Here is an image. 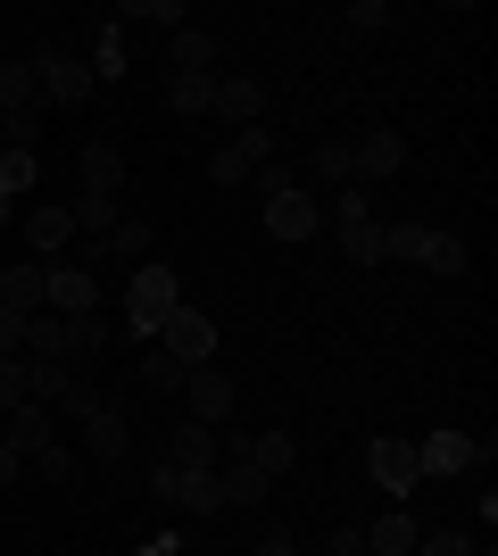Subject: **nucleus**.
I'll use <instances>...</instances> for the list:
<instances>
[{"instance_id":"obj_14","label":"nucleus","mask_w":498,"mask_h":556,"mask_svg":"<svg viewBox=\"0 0 498 556\" xmlns=\"http://www.w3.org/2000/svg\"><path fill=\"white\" fill-rule=\"evenodd\" d=\"M399 166H407V134H391V125L349 141V184H382V175H399Z\"/></svg>"},{"instance_id":"obj_23","label":"nucleus","mask_w":498,"mask_h":556,"mask_svg":"<svg viewBox=\"0 0 498 556\" xmlns=\"http://www.w3.org/2000/svg\"><path fill=\"white\" fill-rule=\"evenodd\" d=\"M0 441L34 457V448H50V441H59V424H50V407H34V399H25V407H9V432H0Z\"/></svg>"},{"instance_id":"obj_24","label":"nucleus","mask_w":498,"mask_h":556,"mask_svg":"<svg viewBox=\"0 0 498 556\" xmlns=\"http://www.w3.org/2000/svg\"><path fill=\"white\" fill-rule=\"evenodd\" d=\"M75 391V366H50V357H25V399L34 407H67Z\"/></svg>"},{"instance_id":"obj_4","label":"nucleus","mask_w":498,"mask_h":556,"mask_svg":"<svg viewBox=\"0 0 498 556\" xmlns=\"http://www.w3.org/2000/svg\"><path fill=\"white\" fill-rule=\"evenodd\" d=\"M258 191H266V232H274L283 250H291V241H316V232H324V208H316L308 191L291 184L283 166H266V175H258Z\"/></svg>"},{"instance_id":"obj_16","label":"nucleus","mask_w":498,"mask_h":556,"mask_svg":"<svg viewBox=\"0 0 498 556\" xmlns=\"http://www.w3.org/2000/svg\"><path fill=\"white\" fill-rule=\"evenodd\" d=\"M92 266H42V316H92Z\"/></svg>"},{"instance_id":"obj_9","label":"nucleus","mask_w":498,"mask_h":556,"mask_svg":"<svg viewBox=\"0 0 498 556\" xmlns=\"http://www.w3.org/2000/svg\"><path fill=\"white\" fill-rule=\"evenodd\" d=\"M366 473H374V490L407 498V490L424 482V465H416V441H407V432H382V441H366Z\"/></svg>"},{"instance_id":"obj_18","label":"nucleus","mask_w":498,"mask_h":556,"mask_svg":"<svg viewBox=\"0 0 498 556\" xmlns=\"http://www.w3.org/2000/svg\"><path fill=\"white\" fill-rule=\"evenodd\" d=\"M233 134H250V125H266V84H250V75H216V100H208Z\"/></svg>"},{"instance_id":"obj_30","label":"nucleus","mask_w":498,"mask_h":556,"mask_svg":"<svg viewBox=\"0 0 498 556\" xmlns=\"http://www.w3.org/2000/svg\"><path fill=\"white\" fill-rule=\"evenodd\" d=\"M84 67H92V84H117V75H125V34H117V25H100V42H92Z\"/></svg>"},{"instance_id":"obj_36","label":"nucleus","mask_w":498,"mask_h":556,"mask_svg":"<svg viewBox=\"0 0 498 556\" xmlns=\"http://www.w3.org/2000/svg\"><path fill=\"white\" fill-rule=\"evenodd\" d=\"M416 556H474V540H465V532H424Z\"/></svg>"},{"instance_id":"obj_37","label":"nucleus","mask_w":498,"mask_h":556,"mask_svg":"<svg viewBox=\"0 0 498 556\" xmlns=\"http://www.w3.org/2000/svg\"><path fill=\"white\" fill-rule=\"evenodd\" d=\"M0 357H25V316H9V307H0Z\"/></svg>"},{"instance_id":"obj_11","label":"nucleus","mask_w":498,"mask_h":556,"mask_svg":"<svg viewBox=\"0 0 498 556\" xmlns=\"http://www.w3.org/2000/svg\"><path fill=\"white\" fill-rule=\"evenodd\" d=\"M150 490H158L166 507H183V515L225 507V498H216V473H183V465H158V457H150Z\"/></svg>"},{"instance_id":"obj_31","label":"nucleus","mask_w":498,"mask_h":556,"mask_svg":"<svg viewBox=\"0 0 498 556\" xmlns=\"http://www.w3.org/2000/svg\"><path fill=\"white\" fill-rule=\"evenodd\" d=\"M142 382H150V391H183V382H191V366H183V357H166V349L150 341V357H142Z\"/></svg>"},{"instance_id":"obj_22","label":"nucleus","mask_w":498,"mask_h":556,"mask_svg":"<svg viewBox=\"0 0 498 556\" xmlns=\"http://www.w3.org/2000/svg\"><path fill=\"white\" fill-rule=\"evenodd\" d=\"M166 75H216V34H208V25H183V34H175Z\"/></svg>"},{"instance_id":"obj_33","label":"nucleus","mask_w":498,"mask_h":556,"mask_svg":"<svg viewBox=\"0 0 498 556\" xmlns=\"http://www.w3.org/2000/svg\"><path fill=\"white\" fill-rule=\"evenodd\" d=\"M25 465H34L42 482H75V457H67V448H59V441H50V448H34V457H25Z\"/></svg>"},{"instance_id":"obj_40","label":"nucleus","mask_w":498,"mask_h":556,"mask_svg":"<svg viewBox=\"0 0 498 556\" xmlns=\"http://www.w3.org/2000/svg\"><path fill=\"white\" fill-rule=\"evenodd\" d=\"M250 556H299V548H291V540H258Z\"/></svg>"},{"instance_id":"obj_13","label":"nucleus","mask_w":498,"mask_h":556,"mask_svg":"<svg viewBox=\"0 0 498 556\" xmlns=\"http://www.w3.org/2000/svg\"><path fill=\"white\" fill-rule=\"evenodd\" d=\"M17 225H25V257H34V266H59V250L75 241V216L59 208V200H42V208H25Z\"/></svg>"},{"instance_id":"obj_7","label":"nucleus","mask_w":498,"mask_h":556,"mask_svg":"<svg viewBox=\"0 0 498 556\" xmlns=\"http://www.w3.org/2000/svg\"><path fill=\"white\" fill-rule=\"evenodd\" d=\"M266 159H274V134H266V125H250V134H233V141H225V150L208 159V184H216V191L258 184V175H266Z\"/></svg>"},{"instance_id":"obj_25","label":"nucleus","mask_w":498,"mask_h":556,"mask_svg":"<svg viewBox=\"0 0 498 556\" xmlns=\"http://www.w3.org/2000/svg\"><path fill=\"white\" fill-rule=\"evenodd\" d=\"M84 191H108V200H125V159L108 150V141H84Z\"/></svg>"},{"instance_id":"obj_20","label":"nucleus","mask_w":498,"mask_h":556,"mask_svg":"<svg viewBox=\"0 0 498 556\" xmlns=\"http://www.w3.org/2000/svg\"><path fill=\"white\" fill-rule=\"evenodd\" d=\"M416 266H424V275H440V282H457V275H465V266H474V250H465L457 232L424 225V241H416Z\"/></svg>"},{"instance_id":"obj_39","label":"nucleus","mask_w":498,"mask_h":556,"mask_svg":"<svg viewBox=\"0 0 498 556\" xmlns=\"http://www.w3.org/2000/svg\"><path fill=\"white\" fill-rule=\"evenodd\" d=\"M17 473H25V448L0 441V490H17Z\"/></svg>"},{"instance_id":"obj_29","label":"nucleus","mask_w":498,"mask_h":556,"mask_svg":"<svg viewBox=\"0 0 498 556\" xmlns=\"http://www.w3.org/2000/svg\"><path fill=\"white\" fill-rule=\"evenodd\" d=\"M117 17H125V25H175V34H183L191 9H183V0H125Z\"/></svg>"},{"instance_id":"obj_17","label":"nucleus","mask_w":498,"mask_h":556,"mask_svg":"<svg viewBox=\"0 0 498 556\" xmlns=\"http://www.w3.org/2000/svg\"><path fill=\"white\" fill-rule=\"evenodd\" d=\"M216 498H225V507H266V498H274V482H266L258 465L233 448V432H225V473H216Z\"/></svg>"},{"instance_id":"obj_21","label":"nucleus","mask_w":498,"mask_h":556,"mask_svg":"<svg viewBox=\"0 0 498 556\" xmlns=\"http://www.w3.org/2000/svg\"><path fill=\"white\" fill-rule=\"evenodd\" d=\"M0 307H9V316H42V266H34V257L0 266Z\"/></svg>"},{"instance_id":"obj_5","label":"nucleus","mask_w":498,"mask_h":556,"mask_svg":"<svg viewBox=\"0 0 498 556\" xmlns=\"http://www.w3.org/2000/svg\"><path fill=\"white\" fill-rule=\"evenodd\" d=\"M34 59V84H42V109H75V100H92L100 84H92V67L75 59V50H59V42H42V50H25Z\"/></svg>"},{"instance_id":"obj_8","label":"nucleus","mask_w":498,"mask_h":556,"mask_svg":"<svg viewBox=\"0 0 498 556\" xmlns=\"http://www.w3.org/2000/svg\"><path fill=\"white\" fill-rule=\"evenodd\" d=\"M482 448H490V441H474V432H449V424H440V432H424V441H416V465H424V482H457V473H474V465H482Z\"/></svg>"},{"instance_id":"obj_35","label":"nucleus","mask_w":498,"mask_h":556,"mask_svg":"<svg viewBox=\"0 0 498 556\" xmlns=\"http://www.w3.org/2000/svg\"><path fill=\"white\" fill-rule=\"evenodd\" d=\"M25 407V357H0V416Z\"/></svg>"},{"instance_id":"obj_19","label":"nucleus","mask_w":498,"mask_h":556,"mask_svg":"<svg viewBox=\"0 0 498 556\" xmlns=\"http://www.w3.org/2000/svg\"><path fill=\"white\" fill-rule=\"evenodd\" d=\"M183 399H191V424H216V432H225V416H233V382H225L216 366H191Z\"/></svg>"},{"instance_id":"obj_27","label":"nucleus","mask_w":498,"mask_h":556,"mask_svg":"<svg viewBox=\"0 0 498 556\" xmlns=\"http://www.w3.org/2000/svg\"><path fill=\"white\" fill-rule=\"evenodd\" d=\"M366 548H374V556H416V515L391 507L382 523H366Z\"/></svg>"},{"instance_id":"obj_42","label":"nucleus","mask_w":498,"mask_h":556,"mask_svg":"<svg viewBox=\"0 0 498 556\" xmlns=\"http://www.w3.org/2000/svg\"><path fill=\"white\" fill-rule=\"evenodd\" d=\"M474 556H490V548H474Z\"/></svg>"},{"instance_id":"obj_1","label":"nucleus","mask_w":498,"mask_h":556,"mask_svg":"<svg viewBox=\"0 0 498 556\" xmlns=\"http://www.w3.org/2000/svg\"><path fill=\"white\" fill-rule=\"evenodd\" d=\"M183 307V275L166 266V257H142L133 266V282H125V325L142 332V341H158V325Z\"/></svg>"},{"instance_id":"obj_34","label":"nucleus","mask_w":498,"mask_h":556,"mask_svg":"<svg viewBox=\"0 0 498 556\" xmlns=\"http://www.w3.org/2000/svg\"><path fill=\"white\" fill-rule=\"evenodd\" d=\"M316 175L349 191V141H324V150H316Z\"/></svg>"},{"instance_id":"obj_15","label":"nucleus","mask_w":498,"mask_h":556,"mask_svg":"<svg viewBox=\"0 0 498 556\" xmlns=\"http://www.w3.org/2000/svg\"><path fill=\"white\" fill-rule=\"evenodd\" d=\"M0 125H42V84H34V59H0Z\"/></svg>"},{"instance_id":"obj_2","label":"nucleus","mask_w":498,"mask_h":556,"mask_svg":"<svg viewBox=\"0 0 498 556\" xmlns=\"http://www.w3.org/2000/svg\"><path fill=\"white\" fill-rule=\"evenodd\" d=\"M108 325L100 316H25V357H50V366H75V357H100Z\"/></svg>"},{"instance_id":"obj_12","label":"nucleus","mask_w":498,"mask_h":556,"mask_svg":"<svg viewBox=\"0 0 498 556\" xmlns=\"http://www.w3.org/2000/svg\"><path fill=\"white\" fill-rule=\"evenodd\" d=\"M216 457H225V432H216V424H175L158 441V465H183V473H216Z\"/></svg>"},{"instance_id":"obj_3","label":"nucleus","mask_w":498,"mask_h":556,"mask_svg":"<svg viewBox=\"0 0 498 556\" xmlns=\"http://www.w3.org/2000/svg\"><path fill=\"white\" fill-rule=\"evenodd\" d=\"M67 416L84 424V448H92L100 465H125L133 457V432H125V416H117V399H100L84 374H75V391H67Z\"/></svg>"},{"instance_id":"obj_43","label":"nucleus","mask_w":498,"mask_h":556,"mask_svg":"<svg viewBox=\"0 0 498 556\" xmlns=\"http://www.w3.org/2000/svg\"><path fill=\"white\" fill-rule=\"evenodd\" d=\"M0 159H9V150H0Z\"/></svg>"},{"instance_id":"obj_38","label":"nucleus","mask_w":498,"mask_h":556,"mask_svg":"<svg viewBox=\"0 0 498 556\" xmlns=\"http://www.w3.org/2000/svg\"><path fill=\"white\" fill-rule=\"evenodd\" d=\"M332 556H374V548H366V532H357V523H341V532H332Z\"/></svg>"},{"instance_id":"obj_41","label":"nucleus","mask_w":498,"mask_h":556,"mask_svg":"<svg viewBox=\"0 0 498 556\" xmlns=\"http://www.w3.org/2000/svg\"><path fill=\"white\" fill-rule=\"evenodd\" d=\"M9 216H17V200H9V191H0V225H9Z\"/></svg>"},{"instance_id":"obj_28","label":"nucleus","mask_w":498,"mask_h":556,"mask_svg":"<svg viewBox=\"0 0 498 556\" xmlns=\"http://www.w3.org/2000/svg\"><path fill=\"white\" fill-rule=\"evenodd\" d=\"M166 100H175V116H208L216 75H166Z\"/></svg>"},{"instance_id":"obj_32","label":"nucleus","mask_w":498,"mask_h":556,"mask_svg":"<svg viewBox=\"0 0 498 556\" xmlns=\"http://www.w3.org/2000/svg\"><path fill=\"white\" fill-rule=\"evenodd\" d=\"M382 25H391V0H357L349 17H341V34H357V42H366V34H382Z\"/></svg>"},{"instance_id":"obj_26","label":"nucleus","mask_w":498,"mask_h":556,"mask_svg":"<svg viewBox=\"0 0 498 556\" xmlns=\"http://www.w3.org/2000/svg\"><path fill=\"white\" fill-rule=\"evenodd\" d=\"M233 448H241L250 465H258L266 482H283V473H291V457H299V448H291V432H258V441H233Z\"/></svg>"},{"instance_id":"obj_10","label":"nucleus","mask_w":498,"mask_h":556,"mask_svg":"<svg viewBox=\"0 0 498 556\" xmlns=\"http://www.w3.org/2000/svg\"><path fill=\"white\" fill-rule=\"evenodd\" d=\"M158 349H166V357H183V366H216V316H200V307L183 300L158 325Z\"/></svg>"},{"instance_id":"obj_6","label":"nucleus","mask_w":498,"mask_h":556,"mask_svg":"<svg viewBox=\"0 0 498 556\" xmlns=\"http://www.w3.org/2000/svg\"><path fill=\"white\" fill-rule=\"evenodd\" d=\"M324 225H332V241L349 250V266H382V216L366 208V191H357V184L341 191V208H332Z\"/></svg>"}]
</instances>
